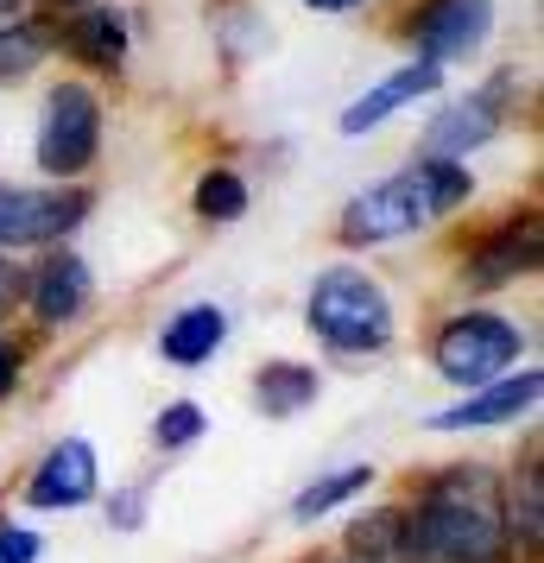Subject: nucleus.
I'll list each match as a JSON object with an SVG mask.
<instances>
[{
    "label": "nucleus",
    "instance_id": "1",
    "mask_svg": "<svg viewBox=\"0 0 544 563\" xmlns=\"http://www.w3.org/2000/svg\"><path fill=\"white\" fill-rule=\"evenodd\" d=\"M406 532L399 551L418 563H500L507 558V507L500 487L481 468H456L431 482V494L418 500V512H399Z\"/></svg>",
    "mask_w": 544,
    "mask_h": 563
},
{
    "label": "nucleus",
    "instance_id": "2",
    "mask_svg": "<svg viewBox=\"0 0 544 563\" xmlns=\"http://www.w3.org/2000/svg\"><path fill=\"white\" fill-rule=\"evenodd\" d=\"M468 197V172L456 158H418L412 172L362 190L348 216H342V241L367 247V241H392V234H412L424 222H437L443 209H456Z\"/></svg>",
    "mask_w": 544,
    "mask_h": 563
},
{
    "label": "nucleus",
    "instance_id": "3",
    "mask_svg": "<svg viewBox=\"0 0 544 563\" xmlns=\"http://www.w3.org/2000/svg\"><path fill=\"white\" fill-rule=\"evenodd\" d=\"M311 330L342 349V355H362V349H380L392 335V305L387 291L355 273V266H336V273H323L311 291Z\"/></svg>",
    "mask_w": 544,
    "mask_h": 563
},
{
    "label": "nucleus",
    "instance_id": "4",
    "mask_svg": "<svg viewBox=\"0 0 544 563\" xmlns=\"http://www.w3.org/2000/svg\"><path fill=\"white\" fill-rule=\"evenodd\" d=\"M525 335L507 323V317H488V310H468L456 323H443L437 335V374L456 386H488L500 380L507 367L519 361Z\"/></svg>",
    "mask_w": 544,
    "mask_h": 563
},
{
    "label": "nucleus",
    "instance_id": "5",
    "mask_svg": "<svg viewBox=\"0 0 544 563\" xmlns=\"http://www.w3.org/2000/svg\"><path fill=\"white\" fill-rule=\"evenodd\" d=\"M96 146H102V108L82 82H64L45 102V128H38V165L52 178H77L96 165Z\"/></svg>",
    "mask_w": 544,
    "mask_h": 563
},
{
    "label": "nucleus",
    "instance_id": "6",
    "mask_svg": "<svg viewBox=\"0 0 544 563\" xmlns=\"http://www.w3.org/2000/svg\"><path fill=\"white\" fill-rule=\"evenodd\" d=\"M89 197L77 190H20V184H0V247H38L57 241L82 222Z\"/></svg>",
    "mask_w": 544,
    "mask_h": 563
},
{
    "label": "nucleus",
    "instance_id": "7",
    "mask_svg": "<svg viewBox=\"0 0 544 563\" xmlns=\"http://www.w3.org/2000/svg\"><path fill=\"white\" fill-rule=\"evenodd\" d=\"M539 367H525V374H500V380H488L481 393H468L456 411H437L431 418V431H481V424H507V418H519V411L539 406Z\"/></svg>",
    "mask_w": 544,
    "mask_h": 563
},
{
    "label": "nucleus",
    "instance_id": "8",
    "mask_svg": "<svg viewBox=\"0 0 544 563\" xmlns=\"http://www.w3.org/2000/svg\"><path fill=\"white\" fill-rule=\"evenodd\" d=\"M493 0H431L424 20H418V45L431 64H449V57H468L481 38H488Z\"/></svg>",
    "mask_w": 544,
    "mask_h": 563
},
{
    "label": "nucleus",
    "instance_id": "9",
    "mask_svg": "<svg viewBox=\"0 0 544 563\" xmlns=\"http://www.w3.org/2000/svg\"><path fill=\"white\" fill-rule=\"evenodd\" d=\"M96 494V450L70 437V443H57L52 456L38 462V475H32L26 500L32 507H82Z\"/></svg>",
    "mask_w": 544,
    "mask_h": 563
},
{
    "label": "nucleus",
    "instance_id": "10",
    "mask_svg": "<svg viewBox=\"0 0 544 563\" xmlns=\"http://www.w3.org/2000/svg\"><path fill=\"white\" fill-rule=\"evenodd\" d=\"M443 82V64H431V57H418V64H406V70H392L380 89H367L362 102L342 114V133H367V128H380L387 114H399L406 102H418V96H431Z\"/></svg>",
    "mask_w": 544,
    "mask_h": 563
},
{
    "label": "nucleus",
    "instance_id": "11",
    "mask_svg": "<svg viewBox=\"0 0 544 563\" xmlns=\"http://www.w3.org/2000/svg\"><path fill=\"white\" fill-rule=\"evenodd\" d=\"M26 291H32V310H38L45 323H70V317L89 310L96 279H89V266H82L77 254H52L45 266H38V279H32Z\"/></svg>",
    "mask_w": 544,
    "mask_h": 563
},
{
    "label": "nucleus",
    "instance_id": "12",
    "mask_svg": "<svg viewBox=\"0 0 544 563\" xmlns=\"http://www.w3.org/2000/svg\"><path fill=\"white\" fill-rule=\"evenodd\" d=\"M222 335H229V317L215 305H190L178 310L171 323H165V335H158V355L171 361V367H203L215 349H222Z\"/></svg>",
    "mask_w": 544,
    "mask_h": 563
},
{
    "label": "nucleus",
    "instance_id": "13",
    "mask_svg": "<svg viewBox=\"0 0 544 563\" xmlns=\"http://www.w3.org/2000/svg\"><path fill=\"white\" fill-rule=\"evenodd\" d=\"M493 133H500V108H493V96H475V102H456L449 114L431 121L424 153L431 158H463L468 146H481V140H493Z\"/></svg>",
    "mask_w": 544,
    "mask_h": 563
},
{
    "label": "nucleus",
    "instance_id": "14",
    "mask_svg": "<svg viewBox=\"0 0 544 563\" xmlns=\"http://www.w3.org/2000/svg\"><path fill=\"white\" fill-rule=\"evenodd\" d=\"M539 266V216H525V222H513V229H500L475 254V266H468V285H507L519 279V273H532Z\"/></svg>",
    "mask_w": 544,
    "mask_h": 563
},
{
    "label": "nucleus",
    "instance_id": "15",
    "mask_svg": "<svg viewBox=\"0 0 544 563\" xmlns=\"http://www.w3.org/2000/svg\"><path fill=\"white\" fill-rule=\"evenodd\" d=\"M254 399L266 418H291V411H304L317 399V374L298 367V361H266L254 380Z\"/></svg>",
    "mask_w": 544,
    "mask_h": 563
},
{
    "label": "nucleus",
    "instance_id": "16",
    "mask_svg": "<svg viewBox=\"0 0 544 563\" xmlns=\"http://www.w3.org/2000/svg\"><path fill=\"white\" fill-rule=\"evenodd\" d=\"M70 52L89 57V64H121V52H127V26H121V13L114 7H89L77 26H70Z\"/></svg>",
    "mask_w": 544,
    "mask_h": 563
},
{
    "label": "nucleus",
    "instance_id": "17",
    "mask_svg": "<svg viewBox=\"0 0 544 563\" xmlns=\"http://www.w3.org/2000/svg\"><path fill=\"white\" fill-rule=\"evenodd\" d=\"M399 532H406V519L399 512H367L348 526V551L362 563H392L399 558Z\"/></svg>",
    "mask_w": 544,
    "mask_h": 563
},
{
    "label": "nucleus",
    "instance_id": "18",
    "mask_svg": "<svg viewBox=\"0 0 544 563\" xmlns=\"http://www.w3.org/2000/svg\"><path fill=\"white\" fill-rule=\"evenodd\" d=\"M241 209H247V184L234 178V172H203V184H197V216L234 222Z\"/></svg>",
    "mask_w": 544,
    "mask_h": 563
},
{
    "label": "nucleus",
    "instance_id": "19",
    "mask_svg": "<svg viewBox=\"0 0 544 563\" xmlns=\"http://www.w3.org/2000/svg\"><path fill=\"white\" fill-rule=\"evenodd\" d=\"M362 487H367V462L362 468H342V475H330V482H311L298 500H291V512H298V519H317V512L342 507L348 494H362Z\"/></svg>",
    "mask_w": 544,
    "mask_h": 563
},
{
    "label": "nucleus",
    "instance_id": "20",
    "mask_svg": "<svg viewBox=\"0 0 544 563\" xmlns=\"http://www.w3.org/2000/svg\"><path fill=\"white\" fill-rule=\"evenodd\" d=\"M52 52V32L45 26H13L0 32V77H26L38 57Z\"/></svg>",
    "mask_w": 544,
    "mask_h": 563
},
{
    "label": "nucleus",
    "instance_id": "21",
    "mask_svg": "<svg viewBox=\"0 0 544 563\" xmlns=\"http://www.w3.org/2000/svg\"><path fill=\"white\" fill-rule=\"evenodd\" d=\"M513 519H519V538L525 551H539V532H544V487H539V462H525V487L513 500Z\"/></svg>",
    "mask_w": 544,
    "mask_h": 563
},
{
    "label": "nucleus",
    "instance_id": "22",
    "mask_svg": "<svg viewBox=\"0 0 544 563\" xmlns=\"http://www.w3.org/2000/svg\"><path fill=\"white\" fill-rule=\"evenodd\" d=\"M153 437L165 443V450H184V443H197V437H203V411L190 406V399H178V406H165V411H158Z\"/></svg>",
    "mask_w": 544,
    "mask_h": 563
},
{
    "label": "nucleus",
    "instance_id": "23",
    "mask_svg": "<svg viewBox=\"0 0 544 563\" xmlns=\"http://www.w3.org/2000/svg\"><path fill=\"white\" fill-rule=\"evenodd\" d=\"M38 558V538L20 532V526H0V563H32Z\"/></svg>",
    "mask_w": 544,
    "mask_h": 563
},
{
    "label": "nucleus",
    "instance_id": "24",
    "mask_svg": "<svg viewBox=\"0 0 544 563\" xmlns=\"http://www.w3.org/2000/svg\"><path fill=\"white\" fill-rule=\"evenodd\" d=\"M20 291H26V285H20V266H13V260H0V310L13 305Z\"/></svg>",
    "mask_w": 544,
    "mask_h": 563
},
{
    "label": "nucleus",
    "instance_id": "25",
    "mask_svg": "<svg viewBox=\"0 0 544 563\" xmlns=\"http://www.w3.org/2000/svg\"><path fill=\"white\" fill-rule=\"evenodd\" d=\"M13 380H20V361H13L7 342H0V393H13Z\"/></svg>",
    "mask_w": 544,
    "mask_h": 563
},
{
    "label": "nucleus",
    "instance_id": "26",
    "mask_svg": "<svg viewBox=\"0 0 544 563\" xmlns=\"http://www.w3.org/2000/svg\"><path fill=\"white\" fill-rule=\"evenodd\" d=\"M304 7H317V13H348V7H362V0H304Z\"/></svg>",
    "mask_w": 544,
    "mask_h": 563
},
{
    "label": "nucleus",
    "instance_id": "27",
    "mask_svg": "<svg viewBox=\"0 0 544 563\" xmlns=\"http://www.w3.org/2000/svg\"><path fill=\"white\" fill-rule=\"evenodd\" d=\"M52 7H82V0H52Z\"/></svg>",
    "mask_w": 544,
    "mask_h": 563
},
{
    "label": "nucleus",
    "instance_id": "28",
    "mask_svg": "<svg viewBox=\"0 0 544 563\" xmlns=\"http://www.w3.org/2000/svg\"><path fill=\"white\" fill-rule=\"evenodd\" d=\"M7 7H13V0H0V20H7Z\"/></svg>",
    "mask_w": 544,
    "mask_h": 563
}]
</instances>
